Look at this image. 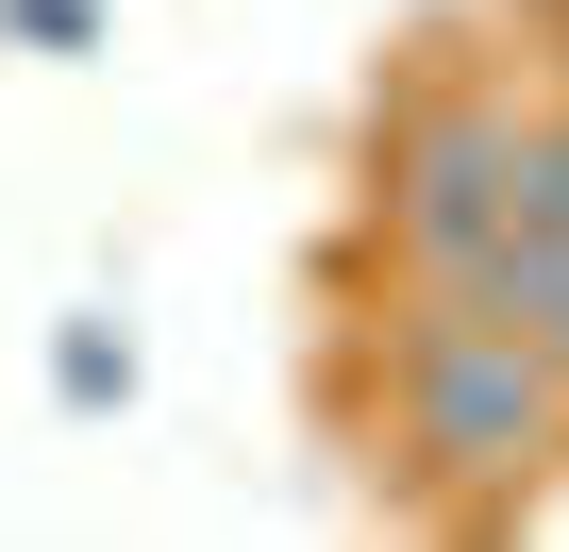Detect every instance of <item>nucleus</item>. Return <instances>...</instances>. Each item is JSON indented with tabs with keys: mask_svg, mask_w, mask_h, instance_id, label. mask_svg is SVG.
<instances>
[{
	"mask_svg": "<svg viewBox=\"0 0 569 552\" xmlns=\"http://www.w3.org/2000/svg\"><path fill=\"white\" fill-rule=\"evenodd\" d=\"M386 402H402V469H419V485L536 502V485L569 469V369H552L536 335L402 319V352H386Z\"/></svg>",
	"mask_w": 569,
	"mask_h": 552,
	"instance_id": "obj_1",
	"label": "nucleus"
},
{
	"mask_svg": "<svg viewBox=\"0 0 569 552\" xmlns=\"http://www.w3.org/2000/svg\"><path fill=\"white\" fill-rule=\"evenodd\" d=\"M369 218L402 268H452L519 218V101H469V84H419L369 151Z\"/></svg>",
	"mask_w": 569,
	"mask_h": 552,
	"instance_id": "obj_2",
	"label": "nucleus"
},
{
	"mask_svg": "<svg viewBox=\"0 0 569 552\" xmlns=\"http://www.w3.org/2000/svg\"><path fill=\"white\" fill-rule=\"evenodd\" d=\"M51 402H68V419H118V402H134V335H118V319H68V335H51Z\"/></svg>",
	"mask_w": 569,
	"mask_h": 552,
	"instance_id": "obj_3",
	"label": "nucleus"
},
{
	"mask_svg": "<svg viewBox=\"0 0 569 552\" xmlns=\"http://www.w3.org/2000/svg\"><path fill=\"white\" fill-rule=\"evenodd\" d=\"M0 34H18V51H51V68H68V51H101V0H0Z\"/></svg>",
	"mask_w": 569,
	"mask_h": 552,
	"instance_id": "obj_4",
	"label": "nucleus"
},
{
	"mask_svg": "<svg viewBox=\"0 0 569 552\" xmlns=\"http://www.w3.org/2000/svg\"><path fill=\"white\" fill-rule=\"evenodd\" d=\"M536 352H552V369H569V319H552V335H536Z\"/></svg>",
	"mask_w": 569,
	"mask_h": 552,
	"instance_id": "obj_5",
	"label": "nucleus"
}]
</instances>
